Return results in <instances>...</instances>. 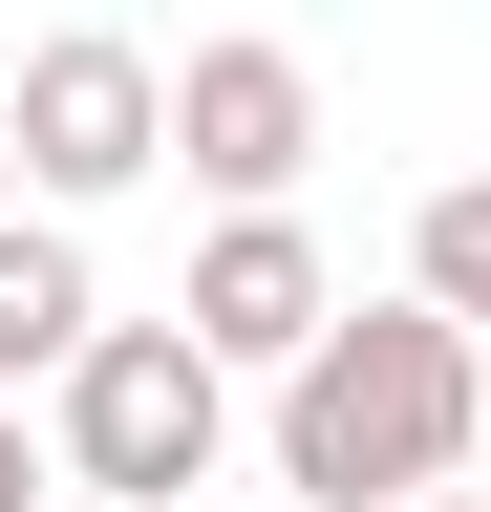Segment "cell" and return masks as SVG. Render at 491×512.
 <instances>
[{
  "instance_id": "7",
  "label": "cell",
  "mask_w": 491,
  "mask_h": 512,
  "mask_svg": "<svg viewBox=\"0 0 491 512\" xmlns=\"http://www.w3.org/2000/svg\"><path fill=\"white\" fill-rule=\"evenodd\" d=\"M406 278L449 299V320H491V171H449V192H427V235H406Z\"/></svg>"
},
{
  "instance_id": "10",
  "label": "cell",
  "mask_w": 491,
  "mask_h": 512,
  "mask_svg": "<svg viewBox=\"0 0 491 512\" xmlns=\"http://www.w3.org/2000/svg\"><path fill=\"white\" fill-rule=\"evenodd\" d=\"M406 512H491V491H406Z\"/></svg>"
},
{
  "instance_id": "2",
  "label": "cell",
  "mask_w": 491,
  "mask_h": 512,
  "mask_svg": "<svg viewBox=\"0 0 491 512\" xmlns=\"http://www.w3.org/2000/svg\"><path fill=\"white\" fill-rule=\"evenodd\" d=\"M214 448H235V363H214V320H193V299H171V320H107V342L65 363V491L193 512V491H214Z\"/></svg>"
},
{
  "instance_id": "4",
  "label": "cell",
  "mask_w": 491,
  "mask_h": 512,
  "mask_svg": "<svg viewBox=\"0 0 491 512\" xmlns=\"http://www.w3.org/2000/svg\"><path fill=\"white\" fill-rule=\"evenodd\" d=\"M171 171H193V192H299V171H321V64L257 43V22L193 43V64H171Z\"/></svg>"
},
{
  "instance_id": "5",
  "label": "cell",
  "mask_w": 491,
  "mask_h": 512,
  "mask_svg": "<svg viewBox=\"0 0 491 512\" xmlns=\"http://www.w3.org/2000/svg\"><path fill=\"white\" fill-rule=\"evenodd\" d=\"M193 320H214V363H299V342L342 320L321 235H299V192H235V214L193 235Z\"/></svg>"
},
{
  "instance_id": "6",
  "label": "cell",
  "mask_w": 491,
  "mask_h": 512,
  "mask_svg": "<svg viewBox=\"0 0 491 512\" xmlns=\"http://www.w3.org/2000/svg\"><path fill=\"white\" fill-rule=\"evenodd\" d=\"M107 342V299H86V235H65V192L43 214H0V384H65Z\"/></svg>"
},
{
  "instance_id": "3",
  "label": "cell",
  "mask_w": 491,
  "mask_h": 512,
  "mask_svg": "<svg viewBox=\"0 0 491 512\" xmlns=\"http://www.w3.org/2000/svg\"><path fill=\"white\" fill-rule=\"evenodd\" d=\"M22 171L65 192V214L150 192V171H171V64H150V43H107V22L22 43Z\"/></svg>"
},
{
  "instance_id": "1",
  "label": "cell",
  "mask_w": 491,
  "mask_h": 512,
  "mask_svg": "<svg viewBox=\"0 0 491 512\" xmlns=\"http://www.w3.org/2000/svg\"><path fill=\"white\" fill-rule=\"evenodd\" d=\"M470 406H491V320L449 299H342L321 342L278 363V491H321V512H406V491H449L470 470Z\"/></svg>"
},
{
  "instance_id": "8",
  "label": "cell",
  "mask_w": 491,
  "mask_h": 512,
  "mask_svg": "<svg viewBox=\"0 0 491 512\" xmlns=\"http://www.w3.org/2000/svg\"><path fill=\"white\" fill-rule=\"evenodd\" d=\"M0 512H43V448H22V384H0Z\"/></svg>"
},
{
  "instance_id": "9",
  "label": "cell",
  "mask_w": 491,
  "mask_h": 512,
  "mask_svg": "<svg viewBox=\"0 0 491 512\" xmlns=\"http://www.w3.org/2000/svg\"><path fill=\"white\" fill-rule=\"evenodd\" d=\"M22 192H43V171H22V107H0V214H22Z\"/></svg>"
}]
</instances>
